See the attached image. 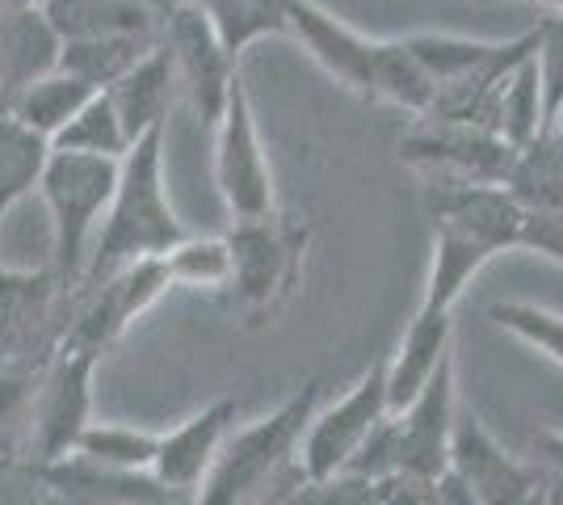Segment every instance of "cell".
Returning a JSON list of instances; mask_svg holds the SVG:
<instances>
[{
  "label": "cell",
  "instance_id": "obj_29",
  "mask_svg": "<svg viewBox=\"0 0 563 505\" xmlns=\"http://www.w3.org/2000/svg\"><path fill=\"white\" fill-rule=\"evenodd\" d=\"M173 287L219 290L232 283V249L228 237H186L165 253Z\"/></svg>",
  "mask_w": 563,
  "mask_h": 505
},
{
  "label": "cell",
  "instance_id": "obj_33",
  "mask_svg": "<svg viewBox=\"0 0 563 505\" xmlns=\"http://www.w3.org/2000/svg\"><path fill=\"white\" fill-rule=\"evenodd\" d=\"M521 253H539L547 262L563 270V207L551 211H526L521 216V237H517Z\"/></svg>",
  "mask_w": 563,
  "mask_h": 505
},
{
  "label": "cell",
  "instance_id": "obj_13",
  "mask_svg": "<svg viewBox=\"0 0 563 505\" xmlns=\"http://www.w3.org/2000/svg\"><path fill=\"white\" fill-rule=\"evenodd\" d=\"M450 476L479 505H534L547 493L539 468H530L514 451H505V442L479 421V413L471 409L454 417Z\"/></svg>",
  "mask_w": 563,
  "mask_h": 505
},
{
  "label": "cell",
  "instance_id": "obj_5",
  "mask_svg": "<svg viewBox=\"0 0 563 505\" xmlns=\"http://www.w3.org/2000/svg\"><path fill=\"white\" fill-rule=\"evenodd\" d=\"M320 409V380H307L269 417L228 433L211 472L194 488V505H244L290 455H299L311 413Z\"/></svg>",
  "mask_w": 563,
  "mask_h": 505
},
{
  "label": "cell",
  "instance_id": "obj_14",
  "mask_svg": "<svg viewBox=\"0 0 563 505\" xmlns=\"http://www.w3.org/2000/svg\"><path fill=\"white\" fill-rule=\"evenodd\" d=\"M286 25H290V39L324 68V76H332L345 94H357L366 101L371 59H375L378 39L362 34L357 25L341 22L320 0H286Z\"/></svg>",
  "mask_w": 563,
  "mask_h": 505
},
{
  "label": "cell",
  "instance_id": "obj_3",
  "mask_svg": "<svg viewBox=\"0 0 563 505\" xmlns=\"http://www.w3.org/2000/svg\"><path fill=\"white\" fill-rule=\"evenodd\" d=\"M228 249H232V283L228 287H232L244 325L261 329V325L278 320L303 287L311 228L303 219L269 211L261 219L232 223Z\"/></svg>",
  "mask_w": 563,
  "mask_h": 505
},
{
  "label": "cell",
  "instance_id": "obj_1",
  "mask_svg": "<svg viewBox=\"0 0 563 505\" xmlns=\"http://www.w3.org/2000/svg\"><path fill=\"white\" fill-rule=\"evenodd\" d=\"M521 216L526 207L505 186H433L429 194L433 257L424 274L421 304L454 312L471 278L493 257L517 249Z\"/></svg>",
  "mask_w": 563,
  "mask_h": 505
},
{
  "label": "cell",
  "instance_id": "obj_26",
  "mask_svg": "<svg viewBox=\"0 0 563 505\" xmlns=\"http://www.w3.org/2000/svg\"><path fill=\"white\" fill-rule=\"evenodd\" d=\"M493 131L509 147H530L542 135V89L534 59H517L509 73L500 76L493 97Z\"/></svg>",
  "mask_w": 563,
  "mask_h": 505
},
{
  "label": "cell",
  "instance_id": "obj_10",
  "mask_svg": "<svg viewBox=\"0 0 563 505\" xmlns=\"http://www.w3.org/2000/svg\"><path fill=\"white\" fill-rule=\"evenodd\" d=\"M168 287H173V278H168L165 257H143V262H131L114 274H106L101 283L89 287L85 304L68 316L55 350H80V354L101 359L147 308L161 304V295Z\"/></svg>",
  "mask_w": 563,
  "mask_h": 505
},
{
  "label": "cell",
  "instance_id": "obj_20",
  "mask_svg": "<svg viewBox=\"0 0 563 505\" xmlns=\"http://www.w3.org/2000/svg\"><path fill=\"white\" fill-rule=\"evenodd\" d=\"M51 25L59 39H97V34H161L165 0H47Z\"/></svg>",
  "mask_w": 563,
  "mask_h": 505
},
{
  "label": "cell",
  "instance_id": "obj_18",
  "mask_svg": "<svg viewBox=\"0 0 563 505\" xmlns=\"http://www.w3.org/2000/svg\"><path fill=\"white\" fill-rule=\"evenodd\" d=\"M64 39L51 25L47 9H9L0 4V68H4V101L22 85L59 68Z\"/></svg>",
  "mask_w": 563,
  "mask_h": 505
},
{
  "label": "cell",
  "instance_id": "obj_30",
  "mask_svg": "<svg viewBox=\"0 0 563 505\" xmlns=\"http://www.w3.org/2000/svg\"><path fill=\"white\" fill-rule=\"evenodd\" d=\"M488 320H493L500 333H509L514 341L530 345V350L542 354L547 362L563 366V316L560 312L539 308V304H526V299H505V304H493V308H488Z\"/></svg>",
  "mask_w": 563,
  "mask_h": 505
},
{
  "label": "cell",
  "instance_id": "obj_41",
  "mask_svg": "<svg viewBox=\"0 0 563 505\" xmlns=\"http://www.w3.org/2000/svg\"><path fill=\"white\" fill-rule=\"evenodd\" d=\"M0 106H4V68H0Z\"/></svg>",
  "mask_w": 563,
  "mask_h": 505
},
{
  "label": "cell",
  "instance_id": "obj_32",
  "mask_svg": "<svg viewBox=\"0 0 563 505\" xmlns=\"http://www.w3.org/2000/svg\"><path fill=\"white\" fill-rule=\"evenodd\" d=\"M286 505H378V476L336 472L324 481H303V488Z\"/></svg>",
  "mask_w": 563,
  "mask_h": 505
},
{
  "label": "cell",
  "instance_id": "obj_8",
  "mask_svg": "<svg viewBox=\"0 0 563 505\" xmlns=\"http://www.w3.org/2000/svg\"><path fill=\"white\" fill-rule=\"evenodd\" d=\"M399 161L433 186H505L517 147L475 122L412 119V131L399 140Z\"/></svg>",
  "mask_w": 563,
  "mask_h": 505
},
{
  "label": "cell",
  "instance_id": "obj_24",
  "mask_svg": "<svg viewBox=\"0 0 563 505\" xmlns=\"http://www.w3.org/2000/svg\"><path fill=\"white\" fill-rule=\"evenodd\" d=\"M51 165V144L34 135L30 127L0 110V223L4 216L25 202L43 186V173Z\"/></svg>",
  "mask_w": 563,
  "mask_h": 505
},
{
  "label": "cell",
  "instance_id": "obj_16",
  "mask_svg": "<svg viewBox=\"0 0 563 505\" xmlns=\"http://www.w3.org/2000/svg\"><path fill=\"white\" fill-rule=\"evenodd\" d=\"M454 359V312L417 304L396 354L387 359V413L404 409L421 396V387Z\"/></svg>",
  "mask_w": 563,
  "mask_h": 505
},
{
  "label": "cell",
  "instance_id": "obj_21",
  "mask_svg": "<svg viewBox=\"0 0 563 505\" xmlns=\"http://www.w3.org/2000/svg\"><path fill=\"white\" fill-rule=\"evenodd\" d=\"M366 101L391 106L408 119H429L433 101H438V85L424 73V64L408 51L404 39H378L375 59H371V85H366Z\"/></svg>",
  "mask_w": 563,
  "mask_h": 505
},
{
  "label": "cell",
  "instance_id": "obj_36",
  "mask_svg": "<svg viewBox=\"0 0 563 505\" xmlns=\"http://www.w3.org/2000/svg\"><path fill=\"white\" fill-rule=\"evenodd\" d=\"M547 144H551V152L560 156V165H563V110L555 114V122L547 127Z\"/></svg>",
  "mask_w": 563,
  "mask_h": 505
},
{
  "label": "cell",
  "instance_id": "obj_9",
  "mask_svg": "<svg viewBox=\"0 0 563 505\" xmlns=\"http://www.w3.org/2000/svg\"><path fill=\"white\" fill-rule=\"evenodd\" d=\"M387 417V359L371 362L336 405L316 409L307 421V433L299 442V472L303 481H324L336 472H350L366 438Z\"/></svg>",
  "mask_w": 563,
  "mask_h": 505
},
{
  "label": "cell",
  "instance_id": "obj_11",
  "mask_svg": "<svg viewBox=\"0 0 563 505\" xmlns=\"http://www.w3.org/2000/svg\"><path fill=\"white\" fill-rule=\"evenodd\" d=\"M161 43L173 55V73H177L181 97L194 106L198 119L214 127L219 114H223L228 89L240 76V64L223 51L207 9L202 4H168Z\"/></svg>",
  "mask_w": 563,
  "mask_h": 505
},
{
  "label": "cell",
  "instance_id": "obj_23",
  "mask_svg": "<svg viewBox=\"0 0 563 505\" xmlns=\"http://www.w3.org/2000/svg\"><path fill=\"white\" fill-rule=\"evenodd\" d=\"M161 34H97V39H68L59 51V68L85 80L89 89L106 94L140 64L147 51H156Z\"/></svg>",
  "mask_w": 563,
  "mask_h": 505
},
{
  "label": "cell",
  "instance_id": "obj_39",
  "mask_svg": "<svg viewBox=\"0 0 563 505\" xmlns=\"http://www.w3.org/2000/svg\"><path fill=\"white\" fill-rule=\"evenodd\" d=\"M534 505H555V497H551V488H547V493H542V497H539Z\"/></svg>",
  "mask_w": 563,
  "mask_h": 505
},
{
  "label": "cell",
  "instance_id": "obj_37",
  "mask_svg": "<svg viewBox=\"0 0 563 505\" xmlns=\"http://www.w3.org/2000/svg\"><path fill=\"white\" fill-rule=\"evenodd\" d=\"M496 4H539L547 13H563V0H496Z\"/></svg>",
  "mask_w": 563,
  "mask_h": 505
},
{
  "label": "cell",
  "instance_id": "obj_31",
  "mask_svg": "<svg viewBox=\"0 0 563 505\" xmlns=\"http://www.w3.org/2000/svg\"><path fill=\"white\" fill-rule=\"evenodd\" d=\"M534 73H539L542 89V135L555 122V114L563 110V13H547L534 25Z\"/></svg>",
  "mask_w": 563,
  "mask_h": 505
},
{
  "label": "cell",
  "instance_id": "obj_12",
  "mask_svg": "<svg viewBox=\"0 0 563 505\" xmlns=\"http://www.w3.org/2000/svg\"><path fill=\"white\" fill-rule=\"evenodd\" d=\"M93 354L80 350H55L47 375L34 392V413H30V447L43 463H64L71 459L80 433L93 426Z\"/></svg>",
  "mask_w": 563,
  "mask_h": 505
},
{
  "label": "cell",
  "instance_id": "obj_7",
  "mask_svg": "<svg viewBox=\"0 0 563 505\" xmlns=\"http://www.w3.org/2000/svg\"><path fill=\"white\" fill-rule=\"evenodd\" d=\"M214 131V186L223 198V211L232 223L240 219H261L278 211V186H274V165L261 140L253 94L244 76H235L223 114L211 127Z\"/></svg>",
  "mask_w": 563,
  "mask_h": 505
},
{
  "label": "cell",
  "instance_id": "obj_6",
  "mask_svg": "<svg viewBox=\"0 0 563 505\" xmlns=\"http://www.w3.org/2000/svg\"><path fill=\"white\" fill-rule=\"evenodd\" d=\"M118 168H122V161L51 152L38 194H43L51 216V270L59 274L64 287L85 283L101 219H106L110 198H114Z\"/></svg>",
  "mask_w": 563,
  "mask_h": 505
},
{
  "label": "cell",
  "instance_id": "obj_28",
  "mask_svg": "<svg viewBox=\"0 0 563 505\" xmlns=\"http://www.w3.org/2000/svg\"><path fill=\"white\" fill-rule=\"evenodd\" d=\"M51 152H76V156H101V161H122L131 152V135L118 119L110 94H93L76 119L51 140Z\"/></svg>",
  "mask_w": 563,
  "mask_h": 505
},
{
  "label": "cell",
  "instance_id": "obj_4",
  "mask_svg": "<svg viewBox=\"0 0 563 505\" xmlns=\"http://www.w3.org/2000/svg\"><path fill=\"white\" fill-rule=\"evenodd\" d=\"M459 396H454V359L421 387V396L404 409L387 413L357 451L350 472L362 476H424L438 481L450 472V438H454Z\"/></svg>",
  "mask_w": 563,
  "mask_h": 505
},
{
  "label": "cell",
  "instance_id": "obj_25",
  "mask_svg": "<svg viewBox=\"0 0 563 505\" xmlns=\"http://www.w3.org/2000/svg\"><path fill=\"white\" fill-rule=\"evenodd\" d=\"M156 447H161L156 430L122 426V421H93L89 430L80 433L71 455L93 463L101 472H114V476H152Z\"/></svg>",
  "mask_w": 563,
  "mask_h": 505
},
{
  "label": "cell",
  "instance_id": "obj_19",
  "mask_svg": "<svg viewBox=\"0 0 563 505\" xmlns=\"http://www.w3.org/2000/svg\"><path fill=\"white\" fill-rule=\"evenodd\" d=\"M114 101L118 119L126 127L131 144L147 135V131H161L168 127V110H173V94L177 89V73H173V55L165 51V43H156V51H147L131 73L122 76L118 85L106 89Z\"/></svg>",
  "mask_w": 563,
  "mask_h": 505
},
{
  "label": "cell",
  "instance_id": "obj_17",
  "mask_svg": "<svg viewBox=\"0 0 563 505\" xmlns=\"http://www.w3.org/2000/svg\"><path fill=\"white\" fill-rule=\"evenodd\" d=\"M55 270H0V354H25L64 295Z\"/></svg>",
  "mask_w": 563,
  "mask_h": 505
},
{
  "label": "cell",
  "instance_id": "obj_34",
  "mask_svg": "<svg viewBox=\"0 0 563 505\" xmlns=\"http://www.w3.org/2000/svg\"><path fill=\"white\" fill-rule=\"evenodd\" d=\"M534 447H539L542 459L555 468V484H560V488H551V484H547V488H551V493H563V433H534ZM555 505H563V502H555Z\"/></svg>",
  "mask_w": 563,
  "mask_h": 505
},
{
  "label": "cell",
  "instance_id": "obj_22",
  "mask_svg": "<svg viewBox=\"0 0 563 505\" xmlns=\"http://www.w3.org/2000/svg\"><path fill=\"white\" fill-rule=\"evenodd\" d=\"M93 94L97 89H89L85 80H76L71 73L55 68V73L22 85L18 94H9V101H4L0 110H4V114H13L22 127H30L34 135H43V140L51 144V140H55V135L76 119V110H80Z\"/></svg>",
  "mask_w": 563,
  "mask_h": 505
},
{
  "label": "cell",
  "instance_id": "obj_42",
  "mask_svg": "<svg viewBox=\"0 0 563 505\" xmlns=\"http://www.w3.org/2000/svg\"><path fill=\"white\" fill-rule=\"evenodd\" d=\"M122 505H131V502H122Z\"/></svg>",
  "mask_w": 563,
  "mask_h": 505
},
{
  "label": "cell",
  "instance_id": "obj_15",
  "mask_svg": "<svg viewBox=\"0 0 563 505\" xmlns=\"http://www.w3.org/2000/svg\"><path fill=\"white\" fill-rule=\"evenodd\" d=\"M235 417H240V400L235 396H219L207 409L189 413L186 421H177L173 430L161 433L156 463H152V481L161 484V488L194 493L202 484V476L211 472L219 447L235 430Z\"/></svg>",
  "mask_w": 563,
  "mask_h": 505
},
{
  "label": "cell",
  "instance_id": "obj_38",
  "mask_svg": "<svg viewBox=\"0 0 563 505\" xmlns=\"http://www.w3.org/2000/svg\"><path fill=\"white\" fill-rule=\"evenodd\" d=\"M0 4H9V9H43L47 0H0Z\"/></svg>",
  "mask_w": 563,
  "mask_h": 505
},
{
  "label": "cell",
  "instance_id": "obj_2",
  "mask_svg": "<svg viewBox=\"0 0 563 505\" xmlns=\"http://www.w3.org/2000/svg\"><path fill=\"white\" fill-rule=\"evenodd\" d=\"M165 131L168 127L140 135L131 152L122 156L114 198L101 219L93 257H89L80 287H93L106 274L143 262V257H165L173 244L186 241V228L173 211L165 186Z\"/></svg>",
  "mask_w": 563,
  "mask_h": 505
},
{
  "label": "cell",
  "instance_id": "obj_40",
  "mask_svg": "<svg viewBox=\"0 0 563 505\" xmlns=\"http://www.w3.org/2000/svg\"><path fill=\"white\" fill-rule=\"evenodd\" d=\"M165 4H207V0H165Z\"/></svg>",
  "mask_w": 563,
  "mask_h": 505
},
{
  "label": "cell",
  "instance_id": "obj_27",
  "mask_svg": "<svg viewBox=\"0 0 563 505\" xmlns=\"http://www.w3.org/2000/svg\"><path fill=\"white\" fill-rule=\"evenodd\" d=\"M211 18L214 34L223 51L240 64V55L249 47H257L265 39H286V0H207L202 4Z\"/></svg>",
  "mask_w": 563,
  "mask_h": 505
},
{
  "label": "cell",
  "instance_id": "obj_35",
  "mask_svg": "<svg viewBox=\"0 0 563 505\" xmlns=\"http://www.w3.org/2000/svg\"><path fill=\"white\" fill-rule=\"evenodd\" d=\"M438 505H479V502L446 472V476H438Z\"/></svg>",
  "mask_w": 563,
  "mask_h": 505
}]
</instances>
